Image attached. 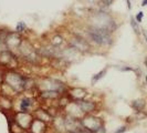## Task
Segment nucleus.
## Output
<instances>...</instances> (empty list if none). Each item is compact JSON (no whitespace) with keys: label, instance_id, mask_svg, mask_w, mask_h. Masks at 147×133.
Returning <instances> with one entry per match:
<instances>
[{"label":"nucleus","instance_id":"obj_1","mask_svg":"<svg viewBox=\"0 0 147 133\" xmlns=\"http://www.w3.org/2000/svg\"><path fill=\"white\" fill-rule=\"evenodd\" d=\"M88 33L91 40L98 45H106V44L112 43L111 32L104 28H98V27L93 26L88 28Z\"/></svg>","mask_w":147,"mask_h":133},{"label":"nucleus","instance_id":"obj_2","mask_svg":"<svg viewBox=\"0 0 147 133\" xmlns=\"http://www.w3.org/2000/svg\"><path fill=\"white\" fill-rule=\"evenodd\" d=\"M82 126H84L85 129H88V131L91 132H98L100 129L102 128V122L98 119L94 118V117H86L83 119L82 121Z\"/></svg>","mask_w":147,"mask_h":133},{"label":"nucleus","instance_id":"obj_3","mask_svg":"<svg viewBox=\"0 0 147 133\" xmlns=\"http://www.w3.org/2000/svg\"><path fill=\"white\" fill-rule=\"evenodd\" d=\"M71 47L73 48L74 50L78 51H86L88 50V43L81 38H75L71 41Z\"/></svg>","mask_w":147,"mask_h":133},{"label":"nucleus","instance_id":"obj_4","mask_svg":"<svg viewBox=\"0 0 147 133\" xmlns=\"http://www.w3.org/2000/svg\"><path fill=\"white\" fill-rule=\"evenodd\" d=\"M76 104L80 107L82 112H85V113H90L95 109V104L90 101H78Z\"/></svg>","mask_w":147,"mask_h":133},{"label":"nucleus","instance_id":"obj_5","mask_svg":"<svg viewBox=\"0 0 147 133\" xmlns=\"http://www.w3.org/2000/svg\"><path fill=\"white\" fill-rule=\"evenodd\" d=\"M31 128H37V129H32L33 133H43L45 131V124L41 120H34L31 123Z\"/></svg>","mask_w":147,"mask_h":133},{"label":"nucleus","instance_id":"obj_6","mask_svg":"<svg viewBox=\"0 0 147 133\" xmlns=\"http://www.w3.org/2000/svg\"><path fill=\"white\" fill-rule=\"evenodd\" d=\"M132 108L136 112H142L145 108V101L142 100V99H138V100H135L132 102Z\"/></svg>","mask_w":147,"mask_h":133},{"label":"nucleus","instance_id":"obj_7","mask_svg":"<svg viewBox=\"0 0 147 133\" xmlns=\"http://www.w3.org/2000/svg\"><path fill=\"white\" fill-rule=\"evenodd\" d=\"M31 105H32V100L29 99V98H26V99L22 100L21 104H20V108H21V110L23 112H27Z\"/></svg>","mask_w":147,"mask_h":133},{"label":"nucleus","instance_id":"obj_8","mask_svg":"<svg viewBox=\"0 0 147 133\" xmlns=\"http://www.w3.org/2000/svg\"><path fill=\"white\" fill-rule=\"evenodd\" d=\"M131 26H132L134 32H135L137 36H140V26H138V22L135 20V18H134V17H132V18H131Z\"/></svg>","mask_w":147,"mask_h":133},{"label":"nucleus","instance_id":"obj_9","mask_svg":"<svg viewBox=\"0 0 147 133\" xmlns=\"http://www.w3.org/2000/svg\"><path fill=\"white\" fill-rule=\"evenodd\" d=\"M106 73V69H104V70H102V71H100L98 73H96V74H94V77L92 78V83L94 84L95 82H97L100 79H102L104 77V74Z\"/></svg>","mask_w":147,"mask_h":133},{"label":"nucleus","instance_id":"obj_10","mask_svg":"<svg viewBox=\"0 0 147 133\" xmlns=\"http://www.w3.org/2000/svg\"><path fill=\"white\" fill-rule=\"evenodd\" d=\"M26 29H27V26H26V23H24V22H22V21L19 22V23L17 24V27H16L17 32H23Z\"/></svg>","mask_w":147,"mask_h":133},{"label":"nucleus","instance_id":"obj_11","mask_svg":"<svg viewBox=\"0 0 147 133\" xmlns=\"http://www.w3.org/2000/svg\"><path fill=\"white\" fill-rule=\"evenodd\" d=\"M143 18H144V12H142V11H140L137 15H136V17H135V20L138 22H142V20H143Z\"/></svg>","mask_w":147,"mask_h":133},{"label":"nucleus","instance_id":"obj_12","mask_svg":"<svg viewBox=\"0 0 147 133\" xmlns=\"http://www.w3.org/2000/svg\"><path fill=\"white\" fill-rule=\"evenodd\" d=\"M112 2H113V0H101V3H102L103 6H106V7L111 6Z\"/></svg>","mask_w":147,"mask_h":133},{"label":"nucleus","instance_id":"obj_13","mask_svg":"<svg viewBox=\"0 0 147 133\" xmlns=\"http://www.w3.org/2000/svg\"><path fill=\"white\" fill-rule=\"evenodd\" d=\"M125 131H126V126H122V128H119L115 133H124Z\"/></svg>","mask_w":147,"mask_h":133},{"label":"nucleus","instance_id":"obj_14","mask_svg":"<svg viewBox=\"0 0 147 133\" xmlns=\"http://www.w3.org/2000/svg\"><path fill=\"white\" fill-rule=\"evenodd\" d=\"M121 70H122V71H134V69L131 68V66H124V68H122Z\"/></svg>","mask_w":147,"mask_h":133},{"label":"nucleus","instance_id":"obj_15","mask_svg":"<svg viewBox=\"0 0 147 133\" xmlns=\"http://www.w3.org/2000/svg\"><path fill=\"white\" fill-rule=\"evenodd\" d=\"M143 36H144V38H145V40H146V42H147V30H143Z\"/></svg>","mask_w":147,"mask_h":133},{"label":"nucleus","instance_id":"obj_16","mask_svg":"<svg viewBox=\"0 0 147 133\" xmlns=\"http://www.w3.org/2000/svg\"><path fill=\"white\" fill-rule=\"evenodd\" d=\"M142 6H143V7H146V6H147V0H143V1H142Z\"/></svg>","mask_w":147,"mask_h":133},{"label":"nucleus","instance_id":"obj_17","mask_svg":"<svg viewBox=\"0 0 147 133\" xmlns=\"http://www.w3.org/2000/svg\"><path fill=\"white\" fill-rule=\"evenodd\" d=\"M127 5H128V9H131V2H129V0H127Z\"/></svg>","mask_w":147,"mask_h":133},{"label":"nucleus","instance_id":"obj_18","mask_svg":"<svg viewBox=\"0 0 147 133\" xmlns=\"http://www.w3.org/2000/svg\"><path fill=\"white\" fill-rule=\"evenodd\" d=\"M145 64H146V68H147V60H145Z\"/></svg>","mask_w":147,"mask_h":133},{"label":"nucleus","instance_id":"obj_19","mask_svg":"<svg viewBox=\"0 0 147 133\" xmlns=\"http://www.w3.org/2000/svg\"><path fill=\"white\" fill-rule=\"evenodd\" d=\"M145 79H146V82H147V75H146V77H145Z\"/></svg>","mask_w":147,"mask_h":133}]
</instances>
